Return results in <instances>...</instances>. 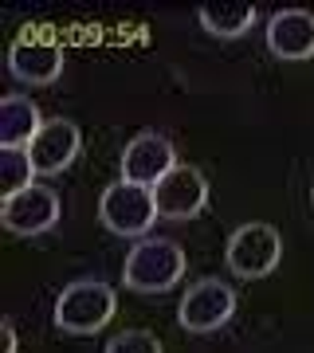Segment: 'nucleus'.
Returning <instances> with one entry per match:
<instances>
[{
	"label": "nucleus",
	"mask_w": 314,
	"mask_h": 353,
	"mask_svg": "<svg viewBox=\"0 0 314 353\" xmlns=\"http://www.w3.org/2000/svg\"><path fill=\"white\" fill-rule=\"evenodd\" d=\"M311 204H314V185H311Z\"/></svg>",
	"instance_id": "obj_17"
},
{
	"label": "nucleus",
	"mask_w": 314,
	"mask_h": 353,
	"mask_svg": "<svg viewBox=\"0 0 314 353\" xmlns=\"http://www.w3.org/2000/svg\"><path fill=\"white\" fill-rule=\"evenodd\" d=\"M99 216L114 236H146L161 212H157L153 189L134 185V181H114V185H106V192H102Z\"/></svg>",
	"instance_id": "obj_3"
},
{
	"label": "nucleus",
	"mask_w": 314,
	"mask_h": 353,
	"mask_svg": "<svg viewBox=\"0 0 314 353\" xmlns=\"http://www.w3.org/2000/svg\"><path fill=\"white\" fill-rule=\"evenodd\" d=\"M153 201H157V212L169 220H193L208 201V181L197 165H173L153 185Z\"/></svg>",
	"instance_id": "obj_6"
},
{
	"label": "nucleus",
	"mask_w": 314,
	"mask_h": 353,
	"mask_svg": "<svg viewBox=\"0 0 314 353\" xmlns=\"http://www.w3.org/2000/svg\"><path fill=\"white\" fill-rule=\"evenodd\" d=\"M201 24L204 32H213L220 39H236L255 24V4H248V0H224V4L208 0V4H201Z\"/></svg>",
	"instance_id": "obj_13"
},
{
	"label": "nucleus",
	"mask_w": 314,
	"mask_h": 353,
	"mask_svg": "<svg viewBox=\"0 0 314 353\" xmlns=\"http://www.w3.org/2000/svg\"><path fill=\"white\" fill-rule=\"evenodd\" d=\"M106 353H165L150 330H122L106 341Z\"/></svg>",
	"instance_id": "obj_15"
},
{
	"label": "nucleus",
	"mask_w": 314,
	"mask_h": 353,
	"mask_svg": "<svg viewBox=\"0 0 314 353\" xmlns=\"http://www.w3.org/2000/svg\"><path fill=\"white\" fill-rule=\"evenodd\" d=\"M279 255H283V240L271 224H239L228 240V267L236 271L239 279H259L271 275L279 267Z\"/></svg>",
	"instance_id": "obj_4"
},
{
	"label": "nucleus",
	"mask_w": 314,
	"mask_h": 353,
	"mask_svg": "<svg viewBox=\"0 0 314 353\" xmlns=\"http://www.w3.org/2000/svg\"><path fill=\"white\" fill-rule=\"evenodd\" d=\"M0 220L12 236H39V232L55 228V220H59V196L48 185H28V189L4 196Z\"/></svg>",
	"instance_id": "obj_7"
},
{
	"label": "nucleus",
	"mask_w": 314,
	"mask_h": 353,
	"mask_svg": "<svg viewBox=\"0 0 314 353\" xmlns=\"http://www.w3.org/2000/svg\"><path fill=\"white\" fill-rule=\"evenodd\" d=\"M0 338H4V353H16V326H12V318H4V322H0Z\"/></svg>",
	"instance_id": "obj_16"
},
{
	"label": "nucleus",
	"mask_w": 314,
	"mask_h": 353,
	"mask_svg": "<svg viewBox=\"0 0 314 353\" xmlns=\"http://www.w3.org/2000/svg\"><path fill=\"white\" fill-rule=\"evenodd\" d=\"M39 130H43V118H39L32 99L8 94V99L0 102V145L4 150H28Z\"/></svg>",
	"instance_id": "obj_12"
},
{
	"label": "nucleus",
	"mask_w": 314,
	"mask_h": 353,
	"mask_svg": "<svg viewBox=\"0 0 314 353\" xmlns=\"http://www.w3.org/2000/svg\"><path fill=\"white\" fill-rule=\"evenodd\" d=\"M185 275V252L177 240H138L134 252L126 255L122 279L130 290H141V294H161Z\"/></svg>",
	"instance_id": "obj_1"
},
{
	"label": "nucleus",
	"mask_w": 314,
	"mask_h": 353,
	"mask_svg": "<svg viewBox=\"0 0 314 353\" xmlns=\"http://www.w3.org/2000/svg\"><path fill=\"white\" fill-rule=\"evenodd\" d=\"M36 165H32V153L28 150H0V181H4V196L36 185Z\"/></svg>",
	"instance_id": "obj_14"
},
{
	"label": "nucleus",
	"mask_w": 314,
	"mask_h": 353,
	"mask_svg": "<svg viewBox=\"0 0 314 353\" xmlns=\"http://www.w3.org/2000/svg\"><path fill=\"white\" fill-rule=\"evenodd\" d=\"M79 141L83 138H79L75 122H67V118H51V122H43V130H39L36 138H32V145H28L36 173H63L67 165L75 161Z\"/></svg>",
	"instance_id": "obj_10"
},
{
	"label": "nucleus",
	"mask_w": 314,
	"mask_h": 353,
	"mask_svg": "<svg viewBox=\"0 0 314 353\" xmlns=\"http://www.w3.org/2000/svg\"><path fill=\"white\" fill-rule=\"evenodd\" d=\"M173 165H177L173 141L165 138V134H157V130H141L138 138L122 150V181H134V185L153 189Z\"/></svg>",
	"instance_id": "obj_8"
},
{
	"label": "nucleus",
	"mask_w": 314,
	"mask_h": 353,
	"mask_svg": "<svg viewBox=\"0 0 314 353\" xmlns=\"http://www.w3.org/2000/svg\"><path fill=\"white\" fill-rule=\"evenodd\" d=\"M63 63H67V55L55 39H36V36H20L8 48V71L16 79H24V83H55L63 75Z\"/></svg>",
	"instance_id": "obj_9"
},
{
	"label": "nucleus",
	"mask_w": 314,
	"mask_h": 353,
	"mask_svg": "<svg viewBox=\"0 0 314 353\" xmlns=\"http://www.w3.org/2000/svg\"><path fill=\"white\" fill-rule=\"evenodd\" d=\"M232 310H236V290L228 287L224 279H197L177 306V318L193 334H208V330L224 326Z\"/></svg>",
	"instance_id": "obj_5"
},
{
	"label": "nucleus",
	"mask_w": 314,
	"mask_h": 353,
	"mask_svg": "<svg viewBox=\"0 0 314 353\" xmlns=\"http://www.w3.org/2000/svg\"><path fill=\"white\" fill-rule=\"evenodd\" d=\"M267 48L279 59H311L314 55V12L283 8L267 20Z\"/></svg>",
	"instance_id": "obj_11"
},
{
	"label": "nucleus",
	"mask_w": 314,
	"mask_h": 353,
	"mask_svg": "<svg viewBox=\"0 0 314 353\" xmlns=\"http://www.w3.org/2000/svg\"><path fill=\"white\" fill-rule=\"evenodd\" d=\"M114 290L102 279H75L55 299V326L67 334H99L114 318Z\"/></svg>",
	"instance_id": "obj_2"
}]
</instances>
